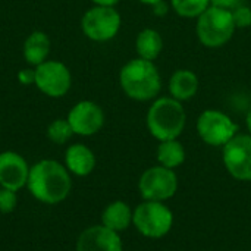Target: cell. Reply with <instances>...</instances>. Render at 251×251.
<instances>
[{
	"label": "cell",
	"mask_w": 251,
	"mask_h": 251,
	"mask_svg": "<svg viewBox=\"0 0 251 251\" xmlns=\"http://www.w3.org/2000/svg\"><path fill=\"white\" fill-rule=\"evenodd\" d=\"M72 135L74 131L68 119H54L47 128V137L54 144H65Z\"/></svg>",
	"instance_id": "obj_21"
},
{
	"label": "cell",
	"mask_w": 251,
	"mask_h": 251,
	"mask_svg": "<svg viewBox=\"0 0 251 251\" xmlns=\"http://www.w3.org/2000/svg\"><path fill=\"white\" fill-rule=\"evenodd\" d=\"M26 188L29 194L44 204H57L71 193L72 178L65 165L54 159H43L29 168Z\"/></svg>",
	"instance_id": "obj_1"
},
{
	"label": "cell",
	"mask_w": 251,
	"mask_h": 251,
	"mask_svg": "<svg viewBox=\"0 0 251 251\" xmlns=\"http://www.w3.org/2000/svg\"><path fill=\"white\" fill-rule=\"evenodd\" d=\"M237 29L231 10L210 6L199 16L197 37L209 49H218L226 44Z\"/></svg>",
	"instance_id": "obj_4"
},
{
	"label": "cell",
	"mask_w": 251,
	"mask_h": 251,
	"mask_svg": "<svg viewBox=\"0 0 251 251\" xmlns=\"http://www.w3.org/2000/svg\"><path fill=\"white\" fill-rule=\"evenodd\" d=\"M138 190L141 197L149 201H165L174 197L178 190V178L174 169L165 166H153L147 169L140 181Z\"/></svg>",
	"instance_id": "obj_9"
},
{
	"label": "cell",
	"mask_w": 251,
	"mask_h": 251,
	"mask_svg": "<svg viewBox=\"0 0 251 251\" xmlns=\"http://www.w3.org/2000/svg\"><path fill=\"white\" fill-rule=\"evenodd\" d=\"M35 87L51 99H60L68 94L72 85L69 68L59 60H46L34 69Z\"/></svg>",
	"instance_id": "obj_7"
},
{
	"label": "cell",
	"mask_w": 251,
	"mask_h": 251,
	"mask_svg": "<svg viewBox=\"0 0 251 251\" xmlns=\"http://www.w3.org/2000/svg\"><path fill=\"white\" fill-rule=\"evenodd\" d=\"M199 90V78L193 71L179 69L174 72L169 81V93L171 97L178 101L190 100L196 96Z\"/></svg>",
	"instance_id": "obj_16"
},
{
	"label": "cell",
	"mask_w": 251,
	"mask_h": 251,
	"mask_svg": "<svg viewBox=\"0 0 251 251\" xmlns=\"http://www.w3.org/2000/svg\"><path fill=\"white\" fill-rule=\"evenodd\" d=\"M50 47L51 43L49 35L43 31H34L24 41V47H22L24 59L26 60V63L35 68L47 60L50 54Z\"/></svg>",
	"instance_id": "obj_15"
},
{
	"label": "cell",
	"mask_w": 251,
	"mask_h": 251,
	"mask_svg": "<svg viewBox=\"0 0 251 251\" xmlns=\"http://www.w3.org/2000/svg\"><path fill=\"white\" fill-rule=\"evenodd\" d=\"M96 6H112L115 7V4L119 3V0H91Z\"/></svg>",
	"instance_id": "obj_25"
},
{
	"label": "cell",
	"mask_w": 251,
	"mask_h": 251,
	"mask_svg": "<svg viewBox=\"0 0 251 251\" xmlns=\"http://www.w3.org/2000/svg\"><path fill=\"white\" fill-rule=\"evenodd\" d=\"M132 210L125 201H113L106 206V209L101 213V225L106 228L115 231V232H122L128 229V226L132 224Z\"/></svg>",
	"instance_id": "obj_17"
},
{
	"label": "cell",
	"mask_w": 251,
	"mask_h": 251,
	"mask_svg": "<svg viewBox=\"0 0 251 251\" xmlns=\"http://www.w3.org/2000/svg\"><path fill=\"white\" fill-rule=\"evenodd\" d=\"M210 6L226 9V10H234L240 6V0H210Z\"/></svg>",
	"instance_id": "obj_24"
},
{
	"label": "cell",
	"mask_w": 251,
	"mask_h": 251,
	"mask_svg": "<svg viewBox=\"0 0 251 251\" xmlns=\"http://www.w3.org/2000/svg\"><path fill=\"white\" fill-rule=\"evenodd\" d=\"M29 165L25 157L16 151H1L0 153V187L9 188L12 191H19L26 187Z\"/></svg>",
	"instance_id": "obj_12"
},
{
	"label": "cell",
	"mask_w": 251,
	"mask_h": 251,
	"mask_svg": "<svg viewBox=\"0 0 251 251\" xmlns=\"http://www.w3.org/2000/svg\"><path fill=\"white\" fill-rule=\"evenodd\" d=\"M237 124L224 112L204 110L197 119V132L200 138L213 147H224L237 135Z\"/></svg>",
	"instance_id": "obj_8"
},
{
	"label": "cell",
	"mask_w": 251,
	"mask_h": 251,
	"mask_svg": "<svg viewBox=\"0 0 251 251\" xmlns=\"http://www.w3.org/2000/svg\"><path fill=\"white\" fill-rule=\"evenodd\" d=\"M174 10L184 18H199L210 7V0H172Z\"/></svg>",
	"instance_id": "obj_20"
},
{
	"label": "cell",
	"mask_w": 251,
	"mask_h": 251,
	"mask_svg": "<svg viewBox=\"0 0 251 251\" xmlns=\"http://www.w3.org/2000/svg\"><path fill=\"white\" fill-rule=\"evenodd\" d=\"M246 122H247V128H249V131H250V134H251V109L249 110V113H247Z\"/></svg>",
	"instance_id": "obj_27"
},
{
	"label": "cell",
	"mask_w": 251,
	"mask_h": 251,
	"mask_svg": "<svg viewBox=\"0 0 251 251\" xmlns=\"http://www.w3.org/2000/svg\"><path fill=\"white\" fill-rule=\"evenodd\" d=\"M76 251H122L119 232L104 225H94L84 229L76 240Z\"/></svg>",
	"instance_id": "obj_13"
},
{
	"label": "cell",
	"mask_w": 251,
	"mask_h": 251,
	"mask_svg": "<svg viewBox=\"0 0 251 251\" xmlns=\"http://www.w3.org/2000/svg\"><path fill=\"white\" fill-rule=\"evenodd\" d=\"M65 166L76 176H87L96 168V156L90 147L76 143L66 149L65 151Z\"/></svg>",
	"instance_id": "obj_14"
},
{
	"label": "cell",
	"mask_w": 251,
	"mask_h": 251,
	"mask_svg": "<svg viewBox=\"0 0 251 251\" xmlns=\"http://www.w3.org/2000/svg\"><path fill=\"white\" fill-rule=\"evenodd\" d=\"M141 3H144V4H150V6H156V4H159V3H162L163 0H140Z\"/></svg>",
	"instance_id": "obj_26"
},
{
	"label": "cell",
	"mask_w": 251,
	"mask_h": 251,
	"mask_svg": "<svg viewBox=\"0 0 251 251\" xmlns=\"http://www.w3.org/2000/svg\"><path fill=\"white\" fill-rule=\"evenodd\" d=\"M18 206V194L9 188L0 187V213H12Z\"/></svg>",
	"instance_id": "obj_22"
},
{
	"label": "cell",
	"mask_w": 251,
	"mask_h": 251,
	"mask_svg": "<svg viewBox=\"0 0 251 251\" xmlns=\"http://www.w3.org/2000/svg\"><path fill=\"white\" fill-rule=\"evenodd\" d=\"M232 16H234V21H235V25L237 28H246V26H250L251 25V9L247 6H238L237 9L232 10Z\"/></svg>",
	"instance_id": "obj_23"
},
{
	"label": "cell",
	"mask_w": 251,
	"mask_h": 251,
	"mask_svg": "<svg viewBox=\"0 0 251 251\" xmlns=\"http://www.w3.org/2000/svg\"><path fill=\"white\" fill-rule=\"evenodd\" d=\"M132 224L141 235L147 238H162L171 231L174 215L162 201L146 200L134 210Z\"/></svg>",
	"instance_id": "obj_5"
},
{
	"label": "cell",
	"mask_w": 251,
	"mask_h": 251,
	"mask_svg": "<svg viewBox=\"0 0 251 251\" xmlns=\"http://www.w3.org/2000/svg\"><path fill=\"white\" fill-rule=\"evenodd\" d=\"M68 122L76 135L90 137L97 134L104 125V112L103 109L91 101L82 100L78 101L68 113Z\"/></svg>",
	"instance_id": "obj_11"
},
{
	"label": "cell",
	"mask_w": 251,
	"mask_h": 251,
	"mask_svg": "<svg viewBox=\"0 0 251 251\" xmlns=\"http://www.w3.org/2000/svg\"><path fill=\"white\" fill-rule=\"evenodd\" d=\"M135 47H137L138 57L153 62L154 59H157V56L163 49V40L156 29L146 28L137 35Z\"/></svg>",
	"instance_id": "obj_18"
},
{
	"label": "cell",
	"mask_w": 251,
	"mask_h": 251,
	"mask_svg": "<svg viewBox=\"0 0 251 251\" xmlns=\"http://www.w3.org/2000/svg\"><path fill=\"white\" fill-rule=\"evenodd\" d=\"M222 159L226 171L235 179L251 181V134H237L224 146Z\"/></svg>",
	"instance_id": "obj_10"
},
{
	"label": "cell",
	"mask_w": 251,
	"mask_h": 251,
	"mask_svg": "<svg viewBox=\"0 0 251 251\" xmlns=\"http://www.w3.org/2000/svg\"><path fill=\"white\" fill-rule=\"evenodd\" d=\"M157 160L160 166H165L168 169H175L181 166L185 160L184 146L178 140L160 141L157 147Z\"/></svg>",
	"instance_id": "obj_19"
},
{
	"label": "cell",
	"mask_w": 251,
	"mask_h": 251,
	"mask_svg": "<svg viewBox=\"0 0 251 251\" xmlns=\"http://www.w3.org/2000/svg\"><path fill=\"white\" fill-rule=\"evenodd\" d=\"M187 115L181 101L172 97L157 99L147 112V128L159 141L176 140L185 128Z\"/></svg>",
	"instance_id": "obj_3"
},
{
	"label": "cell",
	"mask_w": 251,
	"mask_h": 251,
	"mask_svg": "<svg viewBox=\"0 0 251 251\" xmlns=\"http://www.w3.org/2000/svg\"><path fill=\"white\" fill-rule=\"evenodd\" d=\"M121 15L112 6H93L81 19L84 35L93 41L104 43L116 37L121 29Z\"/></svg>",
	"instance_id": "obj_6"
},
{
	"label": "cell",
	"mask_w": 251,
	"mask_h": 251,
	"mask_svg": "<svg viewBox=\"0 0 251 251\" xmlns=\"http://www.w3.org/2000/svg\"><path fill=\"white\" fill-rule=\"evenodd\" d=\"M119 82L124 93L137 101L154 99L162 87L160 74L156 65L146 59H132L119 72Z\"/></svg>",
	"instance_id": "obj_2"
}]
</instances>
